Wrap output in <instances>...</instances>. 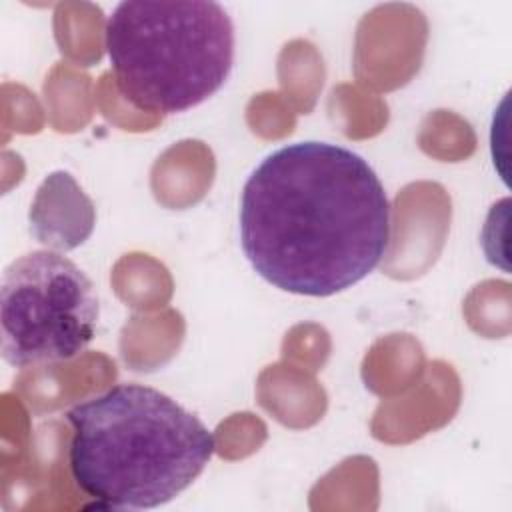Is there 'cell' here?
Listing matches in <instances>:
<instances>
[{
  "instance_id": "7a4b0ae2",
  "label": "cell",
  "mask_w": 512,
  "mask_h": 512,
  "mask_svg": "<svg viewBox=\"0 0 512 512\" xmlns=\"http://www.w3.org/2000/svg\"><path fill=\"white\" fill-rule=\"evenodd\" d=\"M74 484L100 508L146 510L174 500L210 462L204 422L168 394L124 382L66 412Z\"/></svg>"
},
{
  "instance_id": "277c9868",
  "label": "cell",
  "mask_w": 512,
  "mask_h": 512,
  "mask_svg": "<svg viewBox=\"0 0 512 512\" xmlns=\"http://www.w3.org/2000/svg\"><path fill=\"white\" fill-rule=\"evenodd\" d=\"M98 316L92 280L60 252L32 250L2 276V358L14 368L70 360L92 342Z\"/></svg>"
},
{
  "instance_id": "5b68a950",
  "label": "cell",
  "mask_w": 512,
  "mask_h": 512,
  "mask_svg": "<svg viewBox=\"0 0 512 512\" xmlns=\"http://www.w3.org/2000/svg\"><path fill=\"white\" fill-rule=\"evenodd\" d=\"M28 220L38 242L54 252H68L88 240L96 224V210L72 174L56 170L38 186Z\"/></svg>"
},
{
  "instance_id": "6da1fadb",
  "label": "cell",
  "mask_w": 512,
  "mask_h": 512,
  "mask_svg": "<svg viewBox=\"0 0 512 512\" xmlns=\"http://www.w3.org/2000/svg\"><path fill=\"white\" fill-rule=\"evenodd\" d=\"M240 246L268 284L324 298L364 280L390 244V202L346 146L304 140L270 152L240 196Z\"/></svg>"
},
{
  "instance_id": "3957f363",
  "label": "cell",
  "mask_w": 512,
  "mask_h": 512,
  "mask_svg": "<svg viewBox=\"0 0 512 512\" xmlns=\"http://www.w3.org/2000/svg\"><path fill=\"white\" fill-rule=\"evenodd\" d=\"M104 40L122 96L154 114L202 104L234 64V24L212 0L120 2Z\"/></svg>"
}]
</instances>
